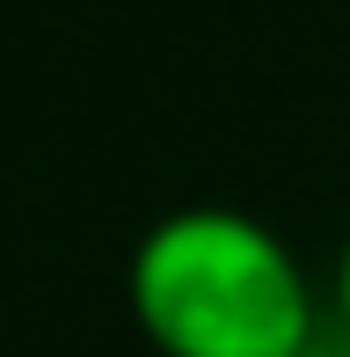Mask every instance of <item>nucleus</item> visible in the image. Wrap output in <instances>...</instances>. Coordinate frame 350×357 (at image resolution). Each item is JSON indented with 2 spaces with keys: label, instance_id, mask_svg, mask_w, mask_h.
<instances>
[{
  "label": "nucleus",
  "instance_id": "nucleus-1",
  "mask_svg": "<svg viewBox=\"0 0 350 357\" xmlns=\"http://www.w3.org/2000/svg\"><path fill=\"white\" fill-rule=\"evenodd\" d=\"M132 314L161 357H314V291L263 219L190 204L132 248Z\"/></svg>",
  "mask_w": 350,
  "mask_h": 357
},
{
  "label": "nucleus",
  "instance_id": "nucleus-2",
  "mask_svg": "<svg viewBox=\"0 0 350 357\" xmlns=\"http://www.w3.org/2000/svg\"><path fill=\"white\" fill-rule=\"evenodd\" d=\"M336 314H343V328H350V241H343V263H336Z\"/></svg>",
  "mask_w": 350,
  "mask_h": 357
}]
</instances>
